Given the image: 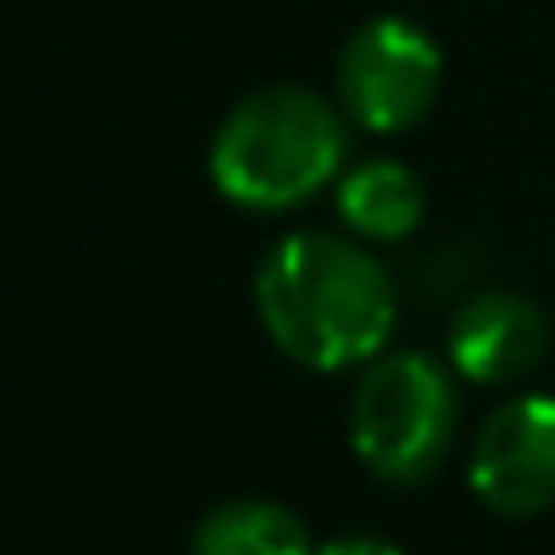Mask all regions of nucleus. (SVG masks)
<instances>
[{
  "instance_id": "obj_7",
  "label": "nucleus",
  "mask_w": 555,
  "mask_h": 555,
  "mask_svg": "<svg viewBox=\"0 0 555 555\" xmlns=\"http://www.w3.org/2000/svg\"><path fill=\"white\" fill-rule=\"evenodd\" d=\"M338 218L360 240H376V245L409 240L425 218V185L409 164L371 158V164H360L338 180Z\"/></svg>"
},
{
  "instance_id": "obj_3",
  "label": "nucleus",
  "mask_w": 555,
  "mask_h": 555,
  "mask_svg": "<svg viewBox=\"0 0 555 555\" xmlns=\"http://www.w3.org/2000/svg\"><path fill=\"white\" fill-rule=\"evenodd\" d=\"M457 436V387L425 354H382L354 387L349 447L382 485L430 479Z\"/></svg>"
},
{
  "instance_id": "obj_8",
  "label": "nucleus",
  "mask_w": 555,
  "mask_h": 555,
  "mask_svg": "<svg viewBox=\"0 0 555 555\" xmlns=\"http://www.w3.org/2000/svg\"><path fill=\"white\" fill-rule=\"evenodd\" d=\"M317 550L322 544L311 539L300 512L261 495L212 506L191 533V555H317Z\"/></svg>"
},
{
  "instance_id": "obj_4",
  "label": "nucleus",
  "mask_w": 555,
  "mask_h": 555,
  "mask_svg": "<svg viewBox=\"0 0 555 555\" xmlns=\"http://www.w3.org/2000/svg\"><path fill=\"white\" fill-rule=\"evenodd\" d=\"M441 93V50L409 17H376L349 34L338 55L344 115L376 137L414 131Z\"/></svg>"
},
{
  "instance_id": "obj_9",
  "label": "nucleus",
  "mask_w": 555,
  "mask_h": 555,
  "mask_svg": "<svg viewBox=\"0 0 555 555\" xmlns=\"http://www.w3.org/2000/svg\"><path fill=\"white\" fill-rule=\"evenodd\" d=\"M317 555H403V550L387 544V539H376V533H338V539H327Z\"/></svg>"
},
{
  "instance_id": "obj_2",
  "label": "nucleus",
  "mask_w": 555,
  "mask_h": 555,
  "mask_svg": "<svg viewBox=\"0 0 555 555\" xmlns=\"http://www.w3.org/2000/svg\"><path fill=\"white\" fill-rule=\"evenodd\" d=\"M344 115L306 88H261L229 109L212 137V185L250 212H284L344 180Z\"/></svg>"
},
{
  "instance_id": "obj_6",
  "label": "nucleus",
  "mask_w": 555,
  "mask_h": 555,
  "mask_svg": "<svg viewBox=\"0 0 555 555\" xmlns=\"http://www.w3.org/2000/svg\"><path fill=\"white\" fill-rule=\"evenodd\" d=\"M550 349V322L528 295L485 289L457 306L447 327V360L474 387H512L522 382Z\"/></svg>"
},
{
  "instance_id": "obj_1",
  "label": "nucleus",
  "mask_w": 555,
  "mask_h": 555,
  "mask_svg": "<svg viewBox=\"0 0 555 555\" xmlns=\"http://www.w3.org/2000/svg\"><path fill=\"white\" fill-rule=\"evenodd\" d=\"M256 317L306 371H349L387 354L398 327L392 272L327 229L284 234L256 267Z\"/></svg>"
},
{
  "instance_id": "obj_5",
  "label": "nucleus",
  "mask_w": 555,
  "mask_h": 555,
  "mask_svg": "<svg viewBox=\"0 0 555 555\" xmlns=\"http://www.w3.org/2000/svg\"><path fill=\"white\" fill-rule=\"evenodd\" d=\"M468 490L495 517H539L555 506V398L522 392L490 409L468 452Z\"/></svg>"
}]
</instances>
